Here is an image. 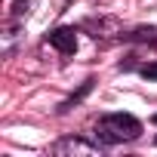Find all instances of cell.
I'll list each match as a JSON object with an SVG mask.
<instances>
[{
    "label": "cell",
    "instance_id": "277c9868",
    "mask_svg": "<svg viewBox=\"0 0 157 157\" xmlns=\"http://www.w3.org/2000/svg\"><path fill=\"white\" fill-rule=\"evenodd\" d=\"M65 151H96V148L83 145V142H62V145H56V154H65Z\"/></svg>",
    "mask_w": 157,
    "mask_h": 157
},
{
    "label": "cell",
    "instance_id": "3957f363",
    "mask_svg": "<svg viewBox=\"0 0 157 157\" xmlns=\"http://www.w3.org/2000/svg\"><path fill=\"white\" fill-rule=\"evenodd\" d=\"M93 83H96V80H83V83H80V90H77V93H74V96H71L68 102H62V111H68L71 105H77V102H80V99H83V96H86V93L93 90Z\"/></svg>",
    "mask_w": 157,
    "mask_h": 157
},
{
    "label": "cell",
    "instance_id": "7a4b0ae2",
    "mask_svg": "<svg viewBox=\"0 0 157 157\" xmlns=\"http://www.w3.org/2000/svg\"><path fill=\"white\" fill-rule=\"evenodd\" d=\"M49 46H56L62 56H74L77 52V34H74V28H56V31H49Z\"/></svg>",
    "mask_w": 157,
    "mask_h": 157
},
{
    "label": "cell",
    "instance_id": "52a82bcc",
    "mask_svg": "<svg viewBox=\"0 0 157 157\" xmlns=\"http://www.w3.org/2000/svg\"><path fill=\"white\" fill-rule=\"evenodd\" d=\"M151 120H154V123H157V114H154V117H151Z\"/></svg>",
    "mask_w": 157,
    "mask_h": 157
},
{
    "label": "cell",
    "instance_id": "6da1fadb",
    "mask_svg": "<svg viewBox=\"0 0 157 157\" xmlns=\"http://www.w3.org/2000/svg\"><path fill=\"white\" fill-rule=\"evenodd\" d=\"M142 136V120L132 114H105L96 123V139L102 145H120V142H136Z\"/></svg>",
    "mask_w": 157,
    "mask_h": 157
},
{
    "label": "cell",
    "instance_id": "8992f818",
    "mask_svg": "<svg viewBox=\"0 0 157 157\" xmlns=\"http://www.w3.org/2000/svg\"><path fill=\"white\" fill-rule=\"evenodd\" d=\"M142 77H145V80H157V62L145 65V68H142Z\"/></svg>",
    "mask_w": 157,
    "mask_h": 157
},
{
    "label": "cell",
    "instance_id": "5b68a950",
    "mask_svg": "<svg viewBox=\"0 0 157 157\" xmlns=\"http://www.w3.org/2000/svg\"><path fill=\"white\" fill-rule=\"evenodd\" d=\"M13 16H16V19L28 16V0H16V3H13Z\"/></svg>",
    "mask_w": 157,
    "mask_h": 157
}]
</instances>
